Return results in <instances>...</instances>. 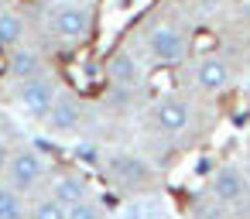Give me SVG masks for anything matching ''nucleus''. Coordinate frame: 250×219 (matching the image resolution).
<instances>
[{"label": "nucleus", "mask_w": 250, "mask_h": 219, "mask_svg": "<svg viewBox=\"0 0 250 219\" xmlns=\"http://www.w3.org/2000/svg\"><path fill=\"white\" fill-rule=\"evenodd\" d=\"M195 4H199L202 11H216V7H223V0H195Z\"/></svg>", "instance_id": "nucleus-18"}, {"label": "nucleus", "mask_w": 250, "mask_h": 219, "mask_svg": "<svg viewBox=\"0 0 250 219\" xmlns=\"http://www.w3.org/2000/svg\"><path fill=\"white\" fill-rule=\"evenodd\" d=\"M96 216H100V209H96L89 199H83V202L69 205V219H96Z\"/></svg>", "instance_id": "nucleus-16"}, {"label": "nucleus", "mask_w": 250, "mask_h": 219, "mask_svg": "<svg viewBox=\"0 0 250 219\" xmlns=\"http://www.w3.org/2000/svg\"><path fill=\"white\" fill-rule=\"evenodd\" d=\"M52 31L59 38H65V41H83L93 31V18L83 7H59L52 14Z\"/></svg>", "instance_id": "nucleus-3"}, {"label": "nucleus", "mask_w": 250, "mask_h": 219, "mask_svg": "<svg viewBox=\"0 0 250 219\" xmlns=\"http://www.w3.org/2000/svg\"><path fill=\"white\" fill-rule=\"evenodd\" d=\"M76 158H83L86 164H96V147H89V144H79V147H76Z\"/></svg>", "instance_id": "nucleus-17"}, {"label": "nucleus", "mask_w": 250, "mask_h": 219, "mask_svg": "<svg viewBox=\"0 0 250 219\" xmlns=\"http://www.w3.org/2000/svg\"><path fill=\"white\" fill-rule=\"evenodd\" d=\"M48 120H52V127H55V130L69 134V130H76V127H79V106H76L72 100H55V103H52V110H48Z\"/></svg>", "instance_id": "nucleus-11"}, {"label": "nucleus", "mask_w": 250, "mask_h": 219, "mask_svg": "<svg viewBox=\"0 0 250 219\" xmlns=\"http://www.w3.org/2000/svg\"><path fill=\"white\" fill-rule=\"evenodd\" d=\"M24 35V21L18 14H0V45H18Z\"/></svg>", "instance_id": "nucleus-13"}, {"label": "nucleus", "mask_w": 250, "mask_h": 219, "mask_svg": "<svg viewBox=\"0 0 250 219\" xmlns=\"http://www.w3.org/2000/svg\"><path fill=\"white\" fill-rule=\"evenodd\" d=\"M18 103H21V110L31 113V117H48V110H52V103H55V93H52V86H48L45 79L31 76V79L21 82Z\"/></svg>", "instance_id": "nucleus-5"}, {"label": "nucleus", "mask_w": 250, "mask_h": 219, "mask_svg": "<svg viewBox=\"0 0 250 219\" xmlns=\"http://www.w3.org/2000/svg\"><path fill=\"white\" fill-rule=\"evenodd\" d=\"M18 216H21V199H18L14 185L11 188L0 185V219H18Z\"/></svg>", "instance_id": "nucleus-15"}, {"label": "nucleus", "mask_w": 250, "mask_h": 219, "mask_svg": "<svg viewBox=\"0 0 250 219\" xmlns=\"http://www.w3.org/2000/svg\"><path fill=\"white\" fill-rule=\"evenodd\" d=\"M106 72H110V79H113V82H120V86H134V82L141 79V65H137V62H134V55H127V52L113 55V59H110V65H106Z\"/></svg>", "instance_id": "nucleus-10"}, {"label": "nucleus", "mask_w": 250, "mask_h": 219, "mask_svg": "<svg viewBox=\"0 0 250 219\" xmlns=\"http://www.w3.org/2000/svg\"><path fill=\"white\" fill-rule=\"evenodd\" d=\"M45 175V158L38 151H18L7 161V178L14 188H35Z\"/></svg>", "instance_id": "nucleus-2"}, {"label": "nucleus", "mask_w": 250, "mask_h": 219, "mask_svg": "<svg viewBox=\"0 0 250 219\" xmlns=\"http://www.w3.org/2000/svg\"><path fill=\"white\" fill-rule=\"evenodd\" d=\"M154 120H158L161 130L178 134V130L188 127L192 113H188V103H185V100H178V96H161V100L154 103Z\"/></svg>", "instance_id": "nucleus-6"}, {"label": "nucleus", "mask_w": 250, "mask_h": 219, "mask_svg": "<svg viewBox=\"0 0 250 219\" xmlns=\"http://www.w3.org/2000/svg\"><path fill=\"white\" fill-rule=\"evenodd\" d=\"M7 65H11V72H14L18 79H31V76L42 72V62H38V55H35L31 48H18V52H11Z\"/></svg>", "instance_id": "nucleus-12"}, {"label": "nucleus", "mask_w": 250, "mask_h": 219, "mask_svg": "<svg viewBox=\"0 0 250 219\" xmlns=\"http://www.w3.org/2000/svg\"><path fill=\"white\" fill-rule=\"evenodd\" d=\"M110 175H113L120 185H144V181H151L147 161H141V158H134V154H117V158H110Z\"/></svg>", "instance_id": "nucleus-7"}, {"label": "nucleus", "mask_w": 250, "mask_h": 219, "mask_svg": "<svg viewBox=\"0 0 250 219\" xmlns=\"http://www.w3.org/2000/svg\"><path fill=\"white\" fill-rule=\"evenodd\" d=\"M147 52L154 55V62L161 65H175L185 59V35L171 24H158L151 35H147Z\"/></svg>", "instance_id": "nucleus-1"}, {"label": "nucleus", "mask_w": 250, "mask_h": 219, "mask_svg": "<svg viewBox=\"0 0 250 219\" xmlns=\"http://www.w3.org/2000/svg\"><path fill=\"white\" fill-rule=\"evenodd\" d=\"M195 86L206 93H223L229 86V65L223 59H202L195 65Z\"/></svg>", "instance_id": "nucleus-8"}, {"label": "nucleus", "mask_w": 250, "mask_h": 219, "mask_svg": "<svg viewBox=\"0 0 250 219\" xmlns=\"http://www.w3.org/2000/svg\"><path fill=\"white\" fill-rule=\"evenodd\" d=\"M209 192H212V199H216V202H223V205H236V202L243 199V192H247V178H243V171H240V168L223 164V168H216V171H212Z\"/></svg>", "instance_id": "nucleus-4"}, {"label": "nucleus", "mask_w": 250, "mask_h": 219, "mask_svg": "<svg viewBox=\"0 0 250 219\" xmlns=\"http://www.w3.org/2000/svg\"><path fill=\"white\" fill-rule=\"evenodd\" d=\"M52 195L62 199L65 205H76V202L89 199V185H86L83 175H59V178L52 181Z\"/></svg>", "instance_id": "nucleus-9"}, {"label": "nucleus", "mask_w": 250, "mask_h": 219, "mask_svg": "<svg viewBox=\"0 0 250 219\" xmlns=\"http://www.w3.org/2000/svg\"><path fill=\"white\" fill-rule=\"evenodd\" d=\"M31 212H35L38 219H65V216H69V205H65L62 199H55V195H52V199H42Z\"/></svg>", "instance_id": "nucleus-14"}, {"label": "nucleus", "mask_w": 250, "mask_h": 219, "mask_svg": "<svg viewBox=\"0 0 250 219\" xmlns=\"http://www.w3.org/2000/svg\"><path fill=\"white\" fill-rule=\"evenodd\" d=\"M7 161H11V154H7L4 144H0V171H7Z\"/></svg>", "instance_id": "nucleus-19"}]
</instances>
